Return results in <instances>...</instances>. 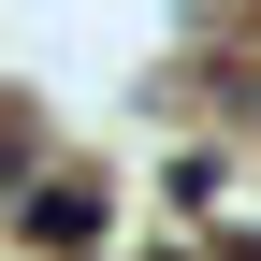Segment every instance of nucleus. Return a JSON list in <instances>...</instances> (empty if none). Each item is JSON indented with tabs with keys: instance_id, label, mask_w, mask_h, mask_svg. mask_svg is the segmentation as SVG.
<instances>
[{
	"instance_id": "1",
	"label": "nucleus",
	"mask_w": 261,
	"mask_h": 261,
	"mask_svg": "<svg viewBox=\"0 0 261 261\" xmlns=\"http://www.w3.org/2000/svg\"><path fill=\"white\" fill-rule=\"evenodd\" d=\"M247 116H261V58H247Z\"/></svg>"
}]
</instances>
